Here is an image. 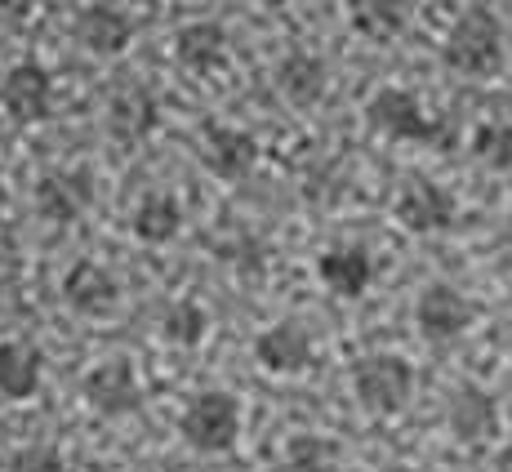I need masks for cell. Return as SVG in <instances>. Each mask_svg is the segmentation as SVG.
Returning <instances> with one entry per match:
<instances>
[{
	"label": "cell",
	"mask_w": 512,
	"mask_h": 472,
	"mask_svg": "<svg viewBox=\"0 0 512 472\" xmlns=\"http://www.w3.org/2000/svg\"><path fill=\"white\" fill-rule=\"evenodd\" d=\"M441 58L459 76H495L504 67V23L481 5L464 9L441 41Z\"/></svg>",
	"instance_id": "1"
},
{
	"label": "cell",
	"mask_w": 512,
	"mask_h": 472,
	"mask_svg": "<svg viewBox=\"0 0 512 472\" xmlns=\"http://www.w3.org/2000/svg\"><path fill=\"white\" fill-rule=\"evenodd\" d=\"M352 392L370 415H401L415 397V366L397 352H366L352 361Z\"/></svg>",
	"instance_id": "2"
},
{
	"label": "cell",
	"mask_w": 512,
	"mask_h": 472,
	"mask_svg": "<svg viewBox=\"0 0 512 472\" xmlns=\"http://www.w3.org/2000/svg\"><path fill=\"white\" fill-rule=\"evenodd\" d=\"M179 432L187 446L201 450V455H223L241 437V406H236L232 392H201L183 410Z\"/></svg>",
	"instance_id": "3"
},
{
	"label": "cell",
	"mask_w": 512,
	"mask_h": 472,
	"mask_svg": "<svg viewBox=\"0 0 512 472\" xmlns=\"http://www.w3.org/2000/svg\"><path fill=\"white\" fill-rule=\"evenodd\" d=\"M366 121L397 143H437L441 139V121H432L419 98L410 90H401V85H383L379 94H370Z\"/></svg>",
	"instance_id": "4"
},
{
	"label": "cell",
	"mask_w": 512,
	"mask_h": 472,
	"mask_svg": "<svg viewBox=\"0 0 512 472\" xmlns=\"http://www.w3.org/2000/svg\"><path fill=\"white\" fill-rule=\"evenodd\" d=\"M472 321H477V308H472L450 281H432L415 303V326H419L423 339H432V343L459 339Z\"/></svg>",
	"instance_id": "5"
},
{
	"label": "cell",
	"mask_w": 512,
	"mask_h": 472,
	"mask_svg": "<svg viewBox=\"0 0 512 472\" xmlns=\"http://www.w3.org/2000/svg\"><path fill=\"white\" fill-rule=\"evenodd\" d=\"M392 214H397V223L406 232L432 236V232H446L450 223H455L459 205H455V196L446 188H437L432 179H410L406 188H401L397 205H392Z\"/></svg>",
	"instance_id": "6"
},
{
	"label": "cell",
	"mask_w": 512,
	"mask_h": 472,
	"mask_svg": "<svg viewBox=\"0 0 512 472\" xmlns=\"http://www.w3.org/2000/svg\"><path fill=\"white\" fill-rule=\"evenodd\" d=\"M0 107H5L18 125L45 121V116L54 112V81H49V72L41 63H32V58L9 67L5 81H0Z\"/></svg>",
	"instance_id": "7"
},
{
	"label": "cell",
	"mask_w": 512,
	"mask_h": 472,
	"mask_svg": "<svg viewBox=\"0 0 512 472\" xmlns=\"http://www.w3.org/2000/svg\"><path fill=\"white\" fill-rule=\"evenodd\" d=\"M81 392L98 415H107V419L130 415L143 401V388H139V375H134L130 357H112V361H103V366H94L90 375H85Z\"/></svg>",
	"instance_id": "8"
},
{
	"label": "cell",
	"mask_w": 512,
	"mask_h": 472,
	"mask_svg": "<svg viewBox=\"0 0 512 472\" xmlns=\"http://www.w3.org/2000/svg\"><path fill=\"white\" fill-rule=\"evenodd\" d=\"M94 205V179L85 170H49L41 183H36V214L45 223H76L85 210Z\"/></svg>",
	"instance_id": "9"
},
{
	"label": "cell",
	"mask_w": 512,
	"mask_h": 472,
	"mask_svg": "<svg viewBox=\"0 0 512 472\" xmlns=\"http://www.w3.org/2000/svg\"><path fill=\"white\" fill-rule=\"evenodd\" d=\"M72 36L81 41V49H90V54H98V58H116V54H125V49H130V41H134V23H130V14H125L121 5L94 0V5H85L81 14H76Z\"/></svg>",
	"instance_id": "10"
},
{
	"label": "cell",
	"mask_w": 512,
	"mask_h": 472,
	"mask_svg": "<svg viewBox=\"0 0 512 472\" xmlns=\"http://www.w3.org/2000/svg\"><path fill=\"white\" fill-rule=\"evenodd\" d=\"M254 357H259V366L268 375H303L312 366V357H317V343L299 321H277V326H268L254 339Z\"/></svg>",
	"instance_id": "11"
},
{
	"label": "cell",
	"mask_w": 512,
	"mask_h": 472,
	"mask_svg": "<svg viewBox=\"0 0 512 472\" xmlns=\"http://www.w3.org/2000/svg\"><path fill=\"white\" fill-rule=\"evenodd\" d=\"M63 299H67V308L81 312V317H107V312H116L121 285H116V277L103 268V263L81 259V263H72V268H67Z\"/></svg>",
	"instance_id": "12"
},
{
	"label": "cell",
	"mask_w": 512,
	"mask_h": 472,
	"mask_svg": "<svg viewBox=\"0 0 512 472\" xmlns=\"http://www.w3.org/2000/svg\"><path fill=\"white\" fill-rule=\"evenodd\" d=\"M161 125V103L147 85H121L107 103V134L116 143H143Z\"/></svg>",
	"instance_id": "13"
},
{
	"label": "cell",
	"mask_w": 512,
	"mask_h": 472,
	"mask_svg": "<svg viewBox=\"0 0 512 472\" xmlns=\"http://www.w3.org/2000/svg\"><path fill=\"white\" fill-rule=\"evenodd\" d=\"M259 165V143L250 130H236V125H210L205 130V170L223 183H236Z\"/></svg>",
	"instance_id": "14"
},
{
	"label": "cell",
	"mask_w": 512,
	"mask_h": 472,
	"mask_svg": "<svg viewBox=\"0 0 512 472\" xmlns=\"http://www.w3.org/2000/svg\"><path fill=\"white\" fill-rule=\"evenodd\" d=\"M326 85H330V72H326V58L321 54H308V49H290V54L277 63V90L290 107L308 112L326 98Z\"/></svg>",
	"instance_id": "15"
},
{
	"label": "cell",
	"mask_w": 512,
	"mask_h": 472,
	"mask_svg": "<svg viewBox=\"0 0 512 472\" xmlns=\"http://www.w3.org/2000/svg\"><path fill=\"white\" fill-rule=\"evenodd\" d=\"M228 32L214 18H201V23H187L174 36V58L187 67L192 76H214L219 67H228Z\"/></svg>",
	"instance_id": "16"
},
{
	"label": "cell",
	"mask_w": 512,
	"mask_h": 472,
	"mask_svg": "<svg viewBox=\"0 0 512 472\" xmlns=\"http://www.w3.org/2000/svg\"><path fill=\"white\" fill-rule=\"evenodd\" d=\"M317 277L339 299H361L374 281V259L366 245H334L317 259Z\"/></svg>",
	"instance_id": "17"
},
{
	"label": "cell",
	"mask_w": 512,
	"mask_h": 472,
	"mask_svg": "<svg viewBox=\"0 0 512 472\" xmlns=\"http://www.w3.org/2000/svg\"><path fill=\"white\" fill-rule=\"evenodd\" d=\"M450 432H455L464 446H481V441L499 437V406L486 388L477 383H464L450 401Z\"/></svg>",
	"instance_id": "18"
},
{
	"label": "cell",
	"mask_w": 512,
	"mask_h": 472,
	"mask_svg": "<svg viewBox=\"0 0 512 472\" xmlns=\"http://www.w3.org/2000/svg\"><path fill=\"white\" fill-rule=\"evenodd\" d=\"M45 352L32 339H5L0 343V397L27 401L41 392Z\"/></svg>",
	"instance_id": "19"
},
{
	"label": "cell",
	"mask_w": 512,
	"mask_h": 472,
	"mask_svg": "<svg viewBox=\"0 0 512 472\" xmlns=\"http://www.w3.org/2000/svg\"><path fill=\"white\" fill-rule=\"evenodd\" d=\"M183 228V205L174 192H147L130 214V232L139 236L143 245H165L174 241Z\"/></svg>",
	"instance_id": "20"
},
{
	"label": "cell",
	"mask_w": 512,
	"mask_h": 472,
	"mask_svg": "<svg viewBox=\"0 0 512 472\" xmlns=\"http://www.w3.org/2000/svg\"><path fill=\"white\" fill-rule=\"evenodd\" d=\"M348 18L366 41H397L410 23L406 0H348Z\"/></svg>",
	"instance_id": "21"
},
{
	"label": "cell",
	"mask_w": 512,
	"mask_h": 472,
	"mask_svg": "<svg viewBox=\"0 0 512 472\" xmlns=\"http://www.w3.org/2000/svg\"><path fill=\"white\" fill-rule=\"evenodd\" d=\"M339 464V441L321 437V432H294L290 446H285V468L290 472H339Z\"/></svg>",
	"instance_id": "22"
},
{
	"label": "cell",
	"mask_w": 512,
	"mask_h": 472,
	"mask_svg": "<svg viewBox=\"0 0 512 472\" xmlns=\"http://www.w3.org/2000/svg\"><path fill=\"white\" fill-rule=\"evenodd\" d=\"M205 330H210V317H205V308L196 299H174L161 317V334L170 343H179V348H196L205 339Z\"/></svg>",
	"instance_id": "23"
},
{
	"label": "cell",
	"mask_w": 512,
	"mask_h": 472,
	"mask_svg": "<svg viewBox=\"0 0 512 472\" xmlns=\"http://www.w3.org/2000/svg\"><path fill=\"white\" fill-rule=\"evenodd\" d=\"M472 156H477L486 170L508 174L512 170V125L508 121H486L472 134Z\"/></svg>",
	"instance_id": "24"
},
{
	"label": "cell",
	"mask_w": 512,
	"mask_h": 472,
	"mask_svg": "<svg viewBox=\"0 0 512 472\" xmlns=\"http://www.w3.org/2000/svg\"><path fill=\"white\" fill-rule=\"evenodd\" d=\"M5 472H63V455H58V446H49V441H32V446L9 455Z\"/></svg>",
	"instance_id": "25"
},
{
	"label": "cell",
	"mask_w": 512,
	"mask_h": 472,
	"mask_svg": "<svg viewBox=\"0 0 512 472\" xmlns=\"http://www.w3.org/2000/svg\"><path fill=\"white\" fill-rule=\"evenodd\" d=\"M18 277H23V263H18V254L9 250L5 241H0V299H5V294L14 290Z\"/></svg>",
	"instance_id": "26"
},
{
	"label": "cell",
	"mask_w": 512,
	"mask_h": 472,
	"mask_svg": "<svg viewBox=\"0 0 512 472\" xmlns=\"http://www.w3.org/2000/svg\"><path fill=\"white\" fill-rule=\"evenodd\" d=\"M36 5H41V0H0V18H5V23H18V18H27Z\"/></svg>",
	"instance_id": "27"
},
{
	"label": "cell",
	"mask_w": 512,
	"mask_h": 472,
	"mask_svg": "<svg viewBox=\"0 0 512 472\" xmlns=\"http://www.w3.org/2000/svg\"><path fill=\"white\" fill-rule=\"evenodd\" d=\"M495 472H512V441L495 455Z\"/></svg>",
	"instance_id": "28"
},
{
	"label": "cell",
	"mask_w": 512,
	"mask_h": 472,
	"mask_svg": "<svg viewBox=\"0 0 512 472\" xmlns=\"http://www.w3.org/2000/svg\"><path fill=\"white\" fill-rule=\"evenodd\" d=\"M254 5H263V9H281V5H290V0H254Z\"/></svg>",
	"instance_id": "29"
},
{
	"label": "cell",
	"mask_w": 512,
	"mask_h": 472,
	"mask_svg": "<svg viewBox=\"0 0 512 472\" xmlns=\"http://www.w3.org/2000/svg\"><path fill=\"white\" fill-rule=\"evenodd\" d=\"M504 245H508V254H512V219H508V228H504Z\"/></svg>",
	"instance_id": "30"
},
{
	"label": "cell",
	"mask_w": 512,
	"mask_h": 472,
	"mask_svg": "<svg viewBox=\"0 0 512 472\" xmlns=\"http://www.w3.org/2000/svg\"><path fill=\"white\" fill-rule=\"evenodd\" d=\"M388 472H419V468H410V464H397V468H388Z\"/></svg>",
	"instance_id": "31"
}]
</instances>
